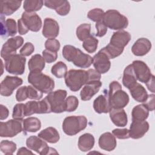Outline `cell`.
I'll return each instance as SVG.
<instances>
[{"label":"cell","mask_w":155,"mask_h":155,"mask_svg":"<svg viewBox=\"0 0 155 155\" xmlns=\"http://www.w3.org/2000/svg\"><path fill=\"white\" fill-rule=\"evenodd\" d=\"M63 57L80 68H88L93 63V58L71 45H66L62 49Z\"/></svg>","instance_id":"6da1fadb"},{"label":"cell","mask_w":155,"mask_h":155,"mask_svg":"<svg viewBox=\"0 0 155 155\" xmlns=\"http://www.w3.org/2000/svg\"><path fill=\"white\" fill-rule=\"evenodd\" d=\"M108 95L111 108H124L128 104L129 96L117 81L110 84Z\"/></svg>","instance_id":"7a4b0ae2"},{"label":"cell","mask_w":155,"mask_h":155,"mask_svg":"<svg viewBox=\"0 0 155 155\" xmlns=\"http://www.w3.org/2000/svg\"><path fill=\"white\" fill-rule=\"evenodd\" d=\"M90 82L88 70L71 69L67 71L65 76L66 85L72 91H77L81 88Z\"/></svg>","instance_id":"3957f363"},{"label":"cell","mask_w":155,"mask_h":155,"mask_svg":"<svg viewBox=\"0 0 155 155\" xmlns=\"http://www.w3.org/2000/svg\"><path fill=\"white\" fill-rule=\"evenodd\" d=\"M28 82L44 93H49L54 88V81L41 71H31L28 76Z\"/></svg>","instance_id":"277c9868"},{"label":"cell","mask_w":155,"mask_h":155,"mask_svg":"<svg viewBox=\"0 0 155 155\" xmlns=\"http://www.w3.org/2000/svg\"><path fill=\"white\" fill-rule=\"evenodd\" d=\"M102 21L111 30H120L127 27L128 18L116 10H108L105 12Z\"/></svg>","instance_id":"5b68a950"},{"label":"cell","mask_w":155,"mask_h":155,"mask_svg":"<svg viewBox=\"0 0 155 155\" xmlns=\"http://www.w3.org/2000/svg\"><path fill=\"white\" fill-rule=\"evenodd\" d=\"M87 125V119L84 116H71L65 117L62 123L64 132L74 136L84 130Z\"/></svg>","instance_id":"8992f818"},{"label":"cell","mask_w":155,"mask_h":155,"mask_svg":"<svg viewBox=\"0 0 155 155\" xmlns=\"http://www.w3.org/2000/svg\"><path fill=\"white\" fill-rule=\"evenodd\" d=\"M67 91L65 90H57L51 91L45 98L48 102L51 112L61 113L65 111V99Z\"/></svg>","instance_id":"52a82bcc"},{"label":"cell","mask_w":155,"mask_h":155,"mask_svg":"<svg viewBox=\"0 0 155 155\" xmlns=\"http://www.w3.org/2000/svg\"><path fill=\"white\" fill-rule=\"evenodd\" d=\"M5 61V68L7 72L16 75H21L25 70L26 58L21 54H15L8 56Z\"/></svg>","instance_id":"ba28073f"},{"label":"cell","mask_w":155,"mask_h":155,"mask_svg":"<svg viewBox=\"0 0 155 155\" xmlns=\"http://www.w3.org/2000/svg\"><path fill=\"white\" fill-rule=\"evenodd\" d=\"M22 130L23 120L13 119L0 123V136L2 137H14Z\"/></svg>","instance_id":"9c48e42d"},{"label":"cell","mask_w":155,"mask_h":155,"mask_svg":"<svg viewBox=\"0 0 155 155\" xmlns=\"http://www.w3.org/2000/svg\"><path fill=\"white\" fill-rule=\"evenodd\" d=\"M26 145L28 148L36 151L41 155L50 154V151H51V154H58L54 148L49 147L44 140H42L41 138L39 136H30L26 140Z\"/></svg>","instance_id":"30bf717a"},{"label":"cell","mask_w":155,"mask_h":155,"mask_svg":"<svg viewBox=\"0 0 155 155\" xmlns=\"http://www.w3.org/2000/svg\"><path fill=\"white\" fill-rule=\"evenodd\" d=\"M51 112L50 105L45 97L40 101H31L25 104V116H29L33 114H45Z\"/></svg>","instance_id":"8fae6325"},{"label":"cell","mask_w":155,"mask_h":155,"mask_svg":"<svg viewBox=\"0 0 155 155\" xmlns=\"http://www.w3.org/2000/svg\"><path fill=\"white\" fill-rule=\"evenodd\" d=\"M24 42V39L20 36L11 38L8 39L2 45L1 56L5 59L10 56L16 54V50L22 46Z\"/></svg>","instance_id":"7c38bea8"},{"label":"cell","mask_w":155,"mask_h":155,"mask_svg":"<svg viewBox=\"0 0 155 155\" xmlns=\"http://www.w3.org/2000/svg\"><path fill=\"white\" fill-rule=\"evenodd\" d=\"M110 58L102 48L93 58V64L95 70L100 74L107 73L111 67Z\"/></svg>","instance_id":"4fadbf2b"},{"label":"cell","mask_w":155,"mask_h":155,"mask_svg":"<svg viewBox=\"0 0 155 155\" xmlns=\"http://www.w3.org/2000/svg\"><path fill=\"white\" fill-rule=\"evenodd\" d=\"M23 81L17 76H7L1 83L0 93L4 96H9L12 94L13 91L21 85Z\"/></svg>","instance_id":"5bb4252c"},{"label":"cell","mask_w":155,"mask_h":155,"mask_svg":"<svg viewBox=\"0 0 155 155\" xmlns=\"http://www.w3.org/2000/svg\"><path fill=\"white\" fill-rule=\"evenodd\" d=\"M136 79L140 82L146 83L153 75L147 65L143 61L136 60L132 63Z\"/></svg>","instance_id":"9a60e30c"},{"label":"cell","mask_w":155,"mask_h":155,"mask_svg":"<svg viewBox=\"0 0 155 155\" xmlns=\"http://www.w3.org/2000/svg\"><path fill=\"white\" fill-rule=\"evenodd\" d=\"M21 19L28 30L32 31L37 32L42 27V20L35 12H23Z\"/></svg>","instance_id":"2e32d148"},{"label":"cell","mask_w":155,"mask_h":155,"mask_svg":"<svg viewBox=\"0 0 155 155\" xmlns=\"http://www.w3.org/2000/svg\"><path fill=\"white\" fill-rule=\"evenodd\" d=\"M149 130V124L145 121L132 120L131 124L129 134L130 137L137 139L142 137Z\"/></svg>","instance_id":"e0dca14e"},{"label":"cell","mask_w":155,"mask_h":155,"mask_svg":"<svg viewBox=\"0 0 155 155\" xmlns=\"http://www.w3.org/2000/svg\"><path fill=\"white\" fill-rule=\"evenodd\" d=\"M131 35L128 31L120 30L113 34L109 44L118 48L124 49L131 40Z\"/></svg>","instance_id":"ac0fdd59"},{"label":"cell","mask_w":155,"mask_h":155,"mask_svg":"<svg viewBox=\"0 0 155 155\" xmlns=\"http://www.w3.org/2000/svg\"><path fill=\"white\" fill-rule=\"evenodd\" d=\"M59 32V26L56 21L50 18L44 19L42 32L44 37L48 39H54L58 36Z\"/></svg>","instance_id":"d6986e66"},{"label":"cell","mask_w":155,"mask_h":155,"mask_svg":"<svg viewBox=\"0 0 155 155\" xmlns=\"http://www.w3.org/2000/svg\"><path fill=\"white\" fill-rule=\"evenodd\" d=\"M102 86V82L100 81H91L86 84L82 88L80 96L82 101H89L96 94Z\"/></svg>","instance_id":"ffe728a7"},{"label":"cell","mask_w":155,"mask_h":155,"mask_svg":"<svg viewBox=\"0 0 155 155\" xmlns=\"http://www.w3.org/2000/svg\"><path fill=\"white\" fill-rule=\"evenodd\" d=\"M151 48V43L147 38L138 39L131 47L132 53L137 56H142L147 54Z\"/></svg>","instance_id":"44dd1931"},{"label":"cell","mask_w":155,"mask_h":155,"mask_svg":"<svg viewBox=\"0 0 155 155\" xmlns=\"http://www.w3.org/2000/svg\"><path fill=\"white\" fill-rule=\"evenodd\" d=\"M5 17L3 15L1 16V35L2 37L13 36L17 33V24L16 21L12 18H8L5 21L4 20Z\"/></svg>","instance_id":"7402d4cb"},{"label":"cell","mask_w":155,"mask_h":155,"mask_svg":"<svg viewBox=\"0 0 155 155\" xmlns=\"http://www.w3.org/2000/svg\"><path fill=\"white\" fill-rule=\"evenodd\" d=\"M109 113L110 117L115 125L120 127L126 126L128 122L127 114L123 108H111Z\"/></svg>","instance_id":"603a6c76"},{"label":"cell","mask_w":155,"mask_h":155,"mask_svg":"<svg viewBox=\"0 0 155 155\" xmlns=\"http://www.w3.org/2000/svg\"><path fill=\"white\" fill-rule=\"evenodd\" d=\"M98 143L101 149L111 151L115 149L117 142L115 136L113 134L110 132H106L100 136Z\"/></svg>","instance_id":"cb8c5ba5"},{"label":"cell","mask_w":155,"mask_h":155,"mask_svg":"<svg viewBox=\"0 0 155 155\" xmlns=\"http://www.w3.org/2000/svg\"><path fill=\"white\" fill-rule=\"evenodd\" d=\"M93 108L95 111L99 114L109 113L111 107L108 93L99 95L95 99L93 102Z\"/></svg>","instance_id":"d4e9b609"},{"label":"cell","mask_w":155,"mask_h":155,"mask_svg":"<svg viewBox=\"0 0 155 155\" xmlns=\"http://www.w3.org/2000/svg\"><path fill=\"white\" fill-rule=\"evenodd\" d=\"M38 136L45 141L51 143L58 142L60 139L59 134L57 130L51 127H47L42 130Z\"/></svg>","instance_id":"484cf974"},{"label":"cell","mask_w":155,"mask_h":155,"mask_svg":"<svg viewBox=\"0 0 155 155\" xmlns=\"http://www.w3.org/2000/svg\"><path fill=\"white\" fill-rule=\"evenodd\" d=\"M1 15L9 16L21 6V1H1Z\"/></svg>","instance_id":"4316f807"},{"label":"cell","mask_w":155,"mask_h":155,"mask_svg":"<svg viewBox=\"0 0 155 155\" xmlns=\"http://www.w3.org/2000/svg\"><path fill=\"white\" fill-rule=\"evenodd\" d=\"M133 98L139 102H143L147 98L148 94L145 88L139 83L136 82L130 89Z\"/></svg>","instance_id":"83f0119b"},{"label":"cell","mask_w":155,"mask_h":155,"mask_svg":"<svg viewBox=\"0 0 155 155\" xmlns=\"http://www.w3.org/2000/svg\"><path fill=\"white\" fill-rule=\"evenodd\" d=\"M94 145V137L90 133H85L81 135L78 139V148L84 152L90 151Z\"/></svg>","instance_id":"f1b7e54d"},{"label":"cell","mask_w":155,"mask_h":155,"mask_svg":"<svg viewBox=\"0 0 155 155\" xmlns=\"http://www.w3.org/2000/svg\"><path fill=\"white\" fill-rule=\"evenodd\" d=\"M137 79L131 64L128 65L124 71L122 78L123 85L128 90L137 82Z\"/></svg>","instance_id":"f546056e"},{"label":"cell","mask_w":155,"mask_h":155,"mask_svg":"<svg viewBox=\"0 0 155 155\" xmlns=\"http://www.w3.org/2000/svg\"><path fill=\"white\" fill-rule=\"evenodd\" d=\"M45 60L39 54L31 56L28 62V69L31 71H42L45 67Z\"/></svg>","instance_id":"4dcf8cb0"},{"label":"cell","mask_w":155,"mask_h":155,"mask_svg":"<svg viewBox=\"0 0 155 155\" xmlns=\"http://www.w3.org/2000/svg\"><path fill=\"white\" fill-rule=\"evenodd\" d=\"M41 127V122L37 117H29L23 120V131L25 133L36 132L40 130Z\"/></svg>","instance_id":"1f68e13d"},{"label":"cell","mask_w":155,"mask_h":155,"mask_svg":"<svg viewBox=\"0 0 155 155\" xmlns=\"http://www.w3.org/2000/svg\"><path fill=\"white\" fill-rule=\"evenodd\" d=\"M148 115L149 111L143 104L137 105L132 110V120L143 121L148 118Z\"/></svg>","instance_id":"d6a6232c"},{"label":"cell","mask_w":155,"mask_h":155,"mask_svg":"<svg viewBox=\"0 0 155 155\" xmlns=\"http://www.w3.org/2000/svg\"><path fill=\"white\" fill-rule=\"evenodd\" d=\"M51 71L56 78H62L65 76L67 73V67L64 62L59 61L52 66Z\"/></svg>","instance_id":"836d02e7"},{"label":"cell","mask_w":155,"mask_h":155,"mask_svg":"<svg viewBox=\"0 0 155 155\" xmlns=\"http://www.w3.org/2000/svg\"><path fill=\"white\" fill-rule=\"evenodd\" d=\"M44 5L41 0H26L24 2L23 7L27 12H35L39 10Z\"/></svg>","instance_id":"e575fe53"},{"label":"cell","mask_w":155,"mask_h":155,"mask_svg":"<svg viewBox=\"0 0 155 155\" xmlns=\"http://www.w3.org/2000/svg\"><path fill=\"white\" fill-rule=\"evenodd\" d=\"M91 25L90 24H82L79 25L76 28V36L81 41H84L87 38H88L91 34Z\"/></svg>","instance_id":"d590c367"},{"label":"cell","mask_w":155,"mask_h":155,"mask_svg":"<svg viewBox=\"0 0 155 155\" xmlns=\"http://www.w3.org/2000/svg\"><path fill=\"white\" fill-rule=\"evenodd\" d=\"M98 45V40L94 36L90 35L85 39L82 43V47L88 53H92L96 51Z\"/></svg>","instance_id":"8d00e7d4"},{"label":"cell","mask_w":155,"mask_h":155,"mask_svg":"<svg viewBox=\"0 0 155 155\" xmlns=\"http://www.w3.org/2000/svg\"><path fill=\"white\" fill-rule=\"evenodd\" d=\"M0 148L1 151L5 154H13L16 150V144L8 140H3L1 142Z\"/></svg>","instance_id":"74e56055"},{"label":"cell","mask_w":155,"mask_h":155,"mask_svg":"<svg viewBox=\"0 0 155 155\" xmlns=\"http://www.w3.org/2000/svg\"><path fill=\"white\" fill-rule=\"evenodd\" d=\"M105 12L101 8H96L90 10L87 13V17L94 22H99L102 21Z\"/></svg>","instance_id":"f35d334b"},{"label":"cell","mask_w":155,"mask_h":155,"mask_svg":"<svg viewBox=\"0 0 155 155\" xmlns=\"http://www.w3.org/2000/svg\"><path fill=\"white\" fill-rule=\"evenodd\" d=\"M102 49L105 51V52L107 54V55L109 56L110 59H114L119 56L124 51V49L118 48L111 45L110 44H108L107 46L104 47Z\"/></svg>","instance_id":"ab89813d"},{"label":"cell","mask_w":155,"mask_h":155,"mask_svg":"<svg viewBox=\"0 0 155 155\" xmlns=\"http://www.w3.org/2000/svg\"><path fill=\"white\" fill-rule=\"evenodd\" d=\"M79 105V101L74 96H69L65 99V111L68 112L74 111Z\"/></svg>","instance_id":"60d3db41"},{"label":"cell","mask_w":155,"mask_h":155,"mask_svg":"<svg viewBox=\"0 0 155 155\" xmlns=\"http://www.w3.org/2000/svg\"><path fill=\"white\" fill-rule=\"evenodd\" d=\"M25 116V104L22 103L17 104L15 105L13 110L12 117L15 119L22 120Z\"/></svg>","instance_id":"b9f144b4"},{"label":"cell","mask_w":155,"mask_h":155,"mask_svg":"<svg viewBox=\"0 0 155 155\" xmlns=\"http://www.w3.org/2000/svg\"><path fill=\"white\" fill-rule=\"evenodd\" d=\"M60 42L56 39H48L45 42V47L47 50L57 52L60 48Z\"/></svg>","instance_id":"7bdbcfd3"},{"label":"cell","mask_w":155,"mask_h":155,"mask_svg":"<svg viewBox=\"0 0 155 155\" xmlns=\"http://www.w3.org/2000/svg\"><path fill=\"white\" fill-rule=\"evenodd\" d=\"M27 93L28 98L30 99L39 100L43 96V94L41 91L31 85L27 86Z\"/></svg>","instance_id":"ee69618b"},{"label":"cell","mask_w":155,"mask_h":155,"mask_svg":"<svg viewBox=\"0 0 155 155\" xmlns=\"http://www.w3.org/2000/svg\"><path fill=\"white\" fill-rule=\"evenodd\" d=\"M70 10V4L68 1L62 0V3L55 9L56 13L60 16L67 15Z\"/></svg>","instance_id":"f6af8a7d"},{"label":"cell","mask_w":155,"mask_h":155,"mask_svg":"<svg viewBox=\"0 0 155 155\" xmlns=\"http://www.w3.org/2000/svg\"><path fill=\"white\" fill-rule=\"evenodd\" d=\"M113 134L119 139H126L130 137L129 130L127 128H116L112 131Z\"/></svg>","instance_id":"bcb514c9"},{"label":"cell","mask_w":155,"mask_h":155,"mask_svg":"<svg viewBox=\"0 0 155 155\" xmlns=\"http://www.w3.org/2000/svg\"><path fill=\"white\" fill-rule=\"evenodd\" d=\"M42 56L45 61L49 64L54 62L58 58L57 52H53L47 49L42 51Z\"/></svg>","instance_id":"7dc6e473"},{"label":"cell","mask_w":155,"mask_h":155,"mask_svg":"<svg viewBox=\"0 0 155 155\" xmlns=\"http://www.w3.org/2000/svg\"><path fill=\"white\" fill-rule=\"evenodd\" d=\"M34 50H35V47L33 45V44L31 42H27L21 48L19 53H20V54L25 57V56H30L31 53H33Z\"/></svg>","instance_id":"c3c4849f"},{"label":"cell","mask_w":155,"mask_h":155,"mask_svg":"<svg viewBox=\"0 0 155 155\" xmlns=\"http://www.w3.org/2000/svg\"><path fill=\"white\" fill-rule=\"evenodd\" d=\"M28 98L27 86H23L18 89L16 94V99L18 102L26 100Z\"/></svg>","instance_id":"681fc988"},{"label":"cell","mask_w":155,"mask_h":155,"mask_svg":"<svg viewBox=\"0 0 155 155\" xmlns=\"http://www.w3.org/2000/svg\"><path fill=\"white\" fill-rule=\"evenodd\" d=\"M96 28L97 30L96 36L97 37L104 36L107 31V27L105 25L102 21L97 22L96 23Z\"/></svg>","instance_id":"f907efd6"},{"label":"cell","mask_w":155,"mask_h":155,"mask_svg":"<svg viewBox=\"0 0 155 155\" xmlns=\"http://www.w3.org/2000/svg\"><path fill=\"white\" fill-rule=\"evenodd\" d=\"M154 94H148L147 99L143 102V105L148 111H153L154 110Z\"/></svg>","instance_id":"816d5d0a"},{"label":"cell","mask_w":155,"mask_h":155,"mask_svg":"<svg viewBox=\"0 0 155 155\" xmlns=\"http://www.w3.org/2000/svg\"><path fill=\"white\" fill-rule=\"evenodd\" d=\"M18 29L19 33L21 35H25L29 30L21 18L18 21Z\"/></svg>","instance_id":"f5cc1de1"},{"label":"cell","mask_w":155,"mask_h":155,"mask_svg":"<svg viewBox=\"0 0 155 155\" xmlns=\"http://www.w3.org/2000/svg\"><path fill=\"white\" fill-rule=\"evenodd\" d=\"M8 114H9V111H8V108L1 104L0 105V119L2 120H4L5 119H7L8 116Z\"/></svg>","instance_id":"db71d44e"},{"label":"cell","mask_w":155,"mask_h":155,"mask_svg":"<svg viewBox=\"0 0 155 155\" xmlns=\"http://www.w3.org/2000/svg\"><path fill=\"white\" fill-rule=\"evenodd\" d=\"M148 89L153 92L154 93V76L152 75L150 79L145 83Z\"/></svg>","instance_id":"11a10c76"},{"label":"cell","mask_w":155,"mask_h":155,"mask_svg":"<svg viewBox=\"0 0 155 155\" xmlns=\"http://www.w3.org/2000/svg\"><path fill=\"white\" fill-rule=\"evenodd\" d=\"M33 154V153L31 151H29L28 149H27L25 147L20 148L18 150V151L17 153V154Z\"/></svg>","instance_id":"9f6ffc18"}]
</instances>
